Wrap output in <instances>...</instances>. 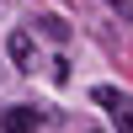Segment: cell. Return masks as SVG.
Returning <instances> with one entry per match:
<instances>
[{
	"instance_id": "cell-1",
	"label": "cell",
	"mask_w": 133,
	"mask_h": 133,
	"mask_svg": "<svg viewBox=\"0 0 133 133\" xmlns=\"http://www.w3.org/2000/svg\"><path fill=\"white\" fill-rule=\"evenodd\" d=\"M96 107H107V117H112V128L117 133H133V96L128 91H117V85H96Z\"/></svg>"
},
{
	"instance_id": "cell-2",
	"label": "cell",
	"mask_w": 133,
	"mask_h": 133,
	"mask_svg": "<svg viewBox=\"0 0 133 133\" xmlns=\"http://www.w3.org/2000/svg\"><path fill=\"white\" fill-rule=\"evenodd\" d=\"M0 128L5 133H37V107H5Z\"/></svg>"
},
{
	"instance_id": "cell-3",
	"label": "cell",
	"mask_w": 133,
	"mask_h": 133,
	"mask_svg": "<svg viewBox=\"0 0 133 133\" xmlns=\"http://www.w3.org/2000/svg\"><path fill=\"white\" fill-rule=\"evenodd\" d=\"M5 53H11L16 64H32V37H27V32H11V43H5Z\"/></svg>"
},
{
	"instance_id": "cell-4",
	"label": "cell",
	"mask_w": 133,
	"mask_h": 133,
	"mask_svg": "<svg viewBox=\"0 0 133 133\" xmlns=\"http://www.w3.org/2000/svg\"><path fill=\"white\" fill-rule=\"evenodd\" d=\"M43 32H48L53 43H64V37H69V27H64V16H43Z\"/></svg>"
},
{
	"instance_id": "cell-5",
	"label": "cell",
	"mask_w": 133,
	"mask_h": 133,
	"mask_svg": "<svg viewBox=\"0 0 133 133\" xmlns=\"http://www.w3.org/2000/svg\"><path fill=\"white\" fill-rule=\"evenodd\" d=\"M117 11H123V21H133V0H112Z\"/></svg>"
}]
</instances>
